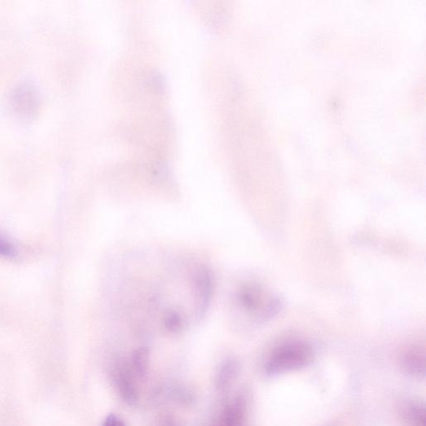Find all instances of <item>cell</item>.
<instances>
[{"mask_svg": "<svg viewBox=\"0 0 426 426\" xmlns=\"http://www.w3.org/2000/svg\"><path fill=\"white\" fill-rule=\"evenodd\" d=\"M193 286L196 317L202 318L207 312L214 290V281L209 268L201 266L193 275Z\"/></svg>", "mask_w": 426, "mask_h": 426, "instance_id": "2", "label": "cell"}, {"mask_svg": "<svg viewBox=\"0 0 426 426\" xmlns=\"http://www.w3.org/2000/svg\"><path fill=\"white\" fill-rule=\"evenodd\" d=\"M149 361V349L145 348L137 349L132 355L130 365L132 373H135L136 376L139 378H143L148 371Z\"/></svg>", "mask_w": 426, "mask_h": 426, "instance_id": "8", "label": "cell"}, {"mask_svg": "<svg viewBox=\"0 0 426 426\" xmlns=\"http://www.w3.org/2000/svg\"><path fill=\"white\" fill-rule=\"evenodd\" d=\"M406 420L410 426H425V410L419 403H412L406 408Z\"/></svg>", "mask_w": 426, "mask_h": 426, "instance_id": "9", "label": "cell"}, {"mask_svg": "<svg viewBox=\"0 0 426 426\" xmlns=\"http://www.w3.org/2000/svg\"><path fill=\"white\" fill-rule=\"evenodd\" d=\"M15 248L11 242L0 236V256L12 257L15 255Z\"/></svg>", "mask_w": 426, "mask_h": 426, "instance_id": "11", "label": "cell"}, {"mask_svg": "<svg viewBox=\"0 0 426 426\" xmlns=\"http://www.w3.org/2000/svg\"><path fill=\"white\" fill-rule=\"evenodd\" d=\"M163 324L166 329L172 333H179L183 330L184 320L179 312L170 310L163 317Z\"/></svg>", "mask_w": 426, "mask_h": 426, "instance_id": "10", "label": "cell"}, {"mask_svg": "<svg viewBox=\"0 0 426 426\" xmlns=\"http://www.w3.org/2000/svg\"><path fill=\"white\" fill-rule=\"evenodd\" d=\"M154 426H181L179 421H177L174 417L165 415L162 417L157 421L156 425Z\"/></svg>", "mask_w": 426, "mask_h": 426, "instance_id": "12", "label": "cell"}, {"mask_svg": "<svg viewBox=\"0 0 426 426\" xmlns=\"http://www.w3.org/2000/svg\"><path fill=\"white\" fill-rule=\"evenodd\" d=\"M312 346L303 341H287L279 345L270 355L265 363L266 375L276 376L299 370L312 362Z\"/></svg>", "mask_w": 426, "mask_h": 426, "instance_id": "1", "label": "cell"}, {"mask_svg": "<svg viewBox=\"0 0 426 426\" xmlns=\"http://www.w3.org/2000/svg\"><path fill=\"white\" fill-rule=\"evenodd\" d=\"M103 426H126L123 421L118 416L114 414L106 417Z\"/></svg>", "mask_w": 426, "mask_h": 426, "instance_id": "13", "label": "cell"}, {"mask_svg": "<svg viewBox=\"0 0 426 426\" xmlns=\"http://www.w3.org/2000/svg\"><path fill=\"white\" fill-rule=\"evenodd\" d=\"M404 369L412 376L425 375V357L420 350L412 349L402 359Z\"/></svg>", "mask_w": 426, "mask_h": 426, "instance_id": "7", "label": "cell"}, {"mask_svg": "<svg viewBox=\"0 0 426 426\" xmlns=\"http://www.w3.org/2000/svg\"><path fill=\"white\" fill-rule=\"evenodd\" d=\"M239 372V363L235 359H228L221 364L215 376V386L220 392L231 387Z\"/></svg>", "mask_w": 426, "mask_h": 426, "instance_id": "5", "label": "cell"}, {"mask_svg": "<svg viewBox=\"0 0 426 426\" xmlns=\"http://www.w3.org/2000/svg\"><path fill=\"white\" fill-rule=\"evenodd\" d=\"M130 366L125 362H119L114 366L113 378L118 394L128 405H135L139 399V392L133 380Z\"/></svg>", "mask_w": 426, "mask_h": 426, "instance_id": "4", "label": "cell"}, {"mask_svg": "<svg viewBox=\"0 0 426 426\" xmlns=\"http://www.w3.org/2000/svg\"><path fill=\"white\" fill-rule=\"evenodd\" d=\"M238 303L248 312H256L260 308L261 294L255 285H246L239 290L237 295Z\"/></svg>", "mask_w": 426, "mask_h": 426, "instance_id": "6", "label": "cell"}, {"mask_svg": "<svg viewBox=\"0 0 426 426\" xmlns=\"http://www.w3.org/2000/svg\"><path fill=\"white\" fill-rule=\"evenodd\" d=\"M247 411L245 397H235L226 404L209 426H246Z\"/></svg>", "mask_w": 426, "mask_h": 426, "instance_id": "3", "label": "cell"}]
</instances>
